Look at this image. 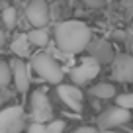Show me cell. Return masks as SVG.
Here are the masks:
<instances>
[{"label":"cell","mask_w":133,"mask_h":133,"mask_svg":"<svg viewBox=\"0 0 133 133\" xmlns=\"http://www.w3.org/2000/svg\"><path fill=\"white\" fill-rule=\"evenodd\" d=\"M114 37L116 39H123L125 35H123V31H114Z\"/></svg>","instance_id":"obj_21"},{"label":"cell","mask_w":133,"mask_h":133,"mask_svg":"<svg viewBox=\"0 0 133 133\" xmlns=\"http://www.w3.org/2000/svg\"><path fill=\"white\" fill-rule=\"evenodd\" d=\"M25 37H28L29 45L43 47V45H47V41H49V31H47L45 28H33L29 33H25Z\"/></svg>","instance_id":"obj_14"},{"label":"cell","mask_w":133,"mask_h":133,"mask_svg":"<svg viewBox=\"0 0 133 133\" xmlns=\"http://www.w3.org/2000/svg\"><path fill=\"white\" fill-rule=\"evenodd\" d=\"M100 69H102V65H98V63L88 55V57H82L80 65L72 66L71 71H69V75H71V80H72L75 86H82V84L94 80L96 76L100 75Z\"/></svg>","instance_id":"obj_4"},{"label":"cell","mask_w":133,"mask_h":133,"mask_svg":"<svg viewBox=\"0 0 133 133\" xmlns=\"http://www.w3.org/2000/svg\"><path fill=\"white\" fill-rule=\"evenodd\" d=\"M65 121L63 119H49V123H31L28 133H63Z\"/></svg>","instance_id":"obj_12"},{"label":"cell","mask_w":133,"mask_h":133,"mask_svg":"<svg viewBox=\"0 0 133 133\" xmlns=\"http://www.w3.org/2000/svg\"><path fill=\"white\" fill-rule=\"evenodd\" d=\"M86 49L90 51V57L94 59L98 65H108V63H112L114 55H116L112 43L106 41V39H98V41H94V43H88Z\"/></svg>","instance_id":"obj_11"},{"label":"cell","mask_w":133,"mask_h":133,"mask_svg":"<svg viewBox=\"0 0 133 133\" xmlns=\"http://www.w3.org/2000/svg\"><path fill=\"white\" fill-rule=\"evenodd\" d=\"M8 69H10V78H14V84H16V90L20 94L28 92L29 88V69H28V63L24 59L16 57L8 63Z\"/></svg>","instance_id":"obj_8"},{"label":"cell","mask_w":133,"mask_h":133,"mask_svg":"<svg viewBox=\"0 0 133 133\" xmlns=\"http://www.w3.org/2000/svg\"><path fill=\"white\" fill-rule=\"evenodd\" d=\"M31 66H33V71L37 72L39 78L45 80V82H51V84H59L63 80V76H65L61 65H59L51 55H47V53L33 55Z\"/></svg>","instance_id":"obj_2"},{"label":"cell","mask_w":133,"mask_h":133,"mask_svg":"<svg viewBox=\"0 0 133 133\" xmlns=\"http://www.w3.org/2000/svg\"><path fill=\"white\" fill-rule=\"evenodd\" d=\"M2 22H4V25H6L8 29H14V28H16V8L8 6V8L2 10Z\"/></svg>","instance_id":"obj_16"},{"label":"cell","mask_w":133,"mask_h":133,"mask_svg":"<svg viewBox=\"0 0 133 133\" xmlns=\"http://www.w3.org/2000/svg\"><path fill=\"white\" fill-rule=\"evenodd\" d=\"M57 96L75 112H82V92L75 84H57Z\"/></svg>","instance_id":"obj_10"},{"label":"cell","mask_w":133,"mask_h":133,"mask_svg":"<svg viewBox=\"0 0 133 133\" xmlns=\"http://www.w3.org/2000/svg\"><path fill=\"white\" fill-rule=\"evenodd\" d=\"M10 49L16 53V57L28 59V57H29V41H28V37H25V35H18V37L12 41Z\"/></svg>","instance_id":"obj_15"},{"label":"cell","mask_w":133,"mask_h":133,"mask_svg":"<svg viewBox=\"0 0 133 133\" xmlns=\"http://www.w3.org/2000/svg\"><path fill=\"white\" fill-rule=\"evenodd\" d=\"M90 96L98 100H108V98H114L116 96V86L112 82H98L96 86L90 88Z\"/></svg>","instance_id":"obj_13"},{"label":"cell","mask_w":133,"mask_h":133,"mask_svg":"<svg viewBox=\"0 0 133 133\" xmlns=\"http://www.w3.org/2000/svg\"><path fill=\"white\" fill-rule=\"evenodd\" d=\"M31 119L33 123H45V121L53 119V108H51L49 98L45 96V92L35 90L31 94Z\"/></svg>","instance_id":"obj_6"},{"label":"cell","mask_w":133,"mask_h":133,"mask_svg":"<svg viewBox=\"0 0 133 133\" xmlns=\"http://www.w3.org/2000/svg\"><path fill=\"white\" fill-rule=\"evenodd\" d=\"M78 2H80L82 6H86V8H92V10H96V8H102L106 0H78Z\"/></svg>","instance_id":"obj_19"},{"label":"cell","mask_w":133,"mask_h":133,"mask_svg":"<svg viewBox=\"0 0 133 133\" xmlns=\"http://www.w3.org/2000/svg\"><path fill=\"white\" fill-rule=\"evenodd\" d=\"M8 80H10V69H8V63H4V61H0V90L8 84Z\"/></svg>","instance_id":"obj_18"},{"label":"cell","mask_w":133,"mask_h":133,"mask_svg":"<svg viewBox=\"0 0 133 133\" xmlns=\"http://www.w3.org/2000/svg\"><path fill=\"white\" fill-rule=\"evenodd\" d=\"M25 18L33 28H45L49 22V6L45 0H31L25 8Z\"/></svg>","instance_id":"obj_9"},{"label":"cell","mask_w":133,"mask_h":133,"mask_svg":"<svg viewBox=\"0 0 133 133\" xmlns=\"http://www.w3.org/2000/svg\"><path fill=\"white\" fill-rule=\"evenodd\" d=\"M25 127V112L22 106L0 110V133H22Z\"/></svg>","instance_id":"obj_3"},{"label":"cell","mask_w":133,"mask_h":133,"mask_svg":"<svg viewBox=\"0 0 133 133\" xmlns=\"http://www.w3.org/2000/svg\"><path fill=\"white\" fill-rule=\"evenodd\" d=\"M129 121H131V112L129 110L119 108V106H112V108L104 110L98 116V127L100 131L102 129H114V127L129 123Z\"/></svg>","instance_id":"obj_5"},{"label":"cell","mask_w":133,"mask_h":133,"mask_svg":"<svg viewBox=\"0 0 133 133\" xmlns=\"http://www.w3.org/2000/svg\"><path fill=\"white\" fill-rule=\"evenodd\" d=\"M114 98H116V106H119V108H125V110H131L133 108V94H131V92L114 96Z\"/></svg>","instance_id":"obj_17"},{"label":"cell","mask_w":133,"mask_h":133,"mask_svg":"<svg viewBox=\"0 0 133 133\" xmlns=\"http://www.w3.org/2000/svg\"><path fill=\"white\" fill-rule=\"evenodd\" d=\"M90 28L84 22L78 20H69V22H61L55 28V43L57 49L63 51L65 55H78L90 43Z\"/></svg>","instance_id":"obj_1"},{"label":"cell","mask_w":133,"mask_h":133,"mask_svg":"<svg viewBox=\"0 0 133 133\" xmlns=\"http://www.w3.org/2000/svg\"><path fill=\"white\" fill-rule=\"evenodd\" d=\"M100 133H117V131H114V129H102Z\"/></svg>","instance_id":"obj_23"},{"label":"cell","mask_w":133,"mask_h":133,"mask_svg":"<svg viewBox=\"0 0 133 133\" xmlns=\"http://www.w3.org/2000/svg\"><path fill=\"white\" fill-rule=\"evenodd\" d=\"M112 78L117 82H133V57L127 53L114 55L112 59Z\"/></svg>","instance_id":"obj_7"},{"label":"cell","mask_w":133,"mask_h":133,"mask_svg":"<svg viewBox=\"0 0 133 133\" xmlns=\"http://www.w3.org/2000/svg\"><path fill=\"white\" fill-rule=\"evenodd\" d=\"M4 41H6V35H4V33H2V31H0V47L4 45Z\"/></svg>","instance_id":"obj_22"},{"label":"cell","mask_w":133,"mask_h":133,"mask_svg":"<svg viewBox=\"0 0 133 133\" xmlns=\"http://www.w3.org/2000/svg\"><path fill=\"white\" fill-rule=\"evenodd\" d=\"M72 133H100V129L90 127V125H80V127H76Z\"/></svg>","instance_id":"obj_20"}]
</instances>
